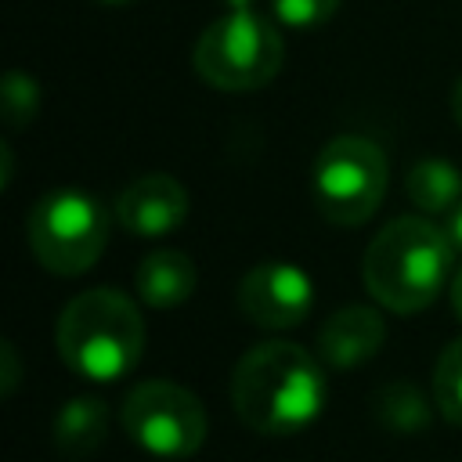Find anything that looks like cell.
I'll list each match as a JSON object with an SVG mask.
<instances>
[{
	"mask_svg": "<svg viewBox=\"0 0 462 462\" xmlns=\"http://www.w3.org/2000/svg\"><path fill=\"white\" fill-rule=\"evenodd\" d=\"M321 361L289 339L249 346L231 372V404L238 419L267 437L307 430L325 408Z\"/></svg>",
	"mask_w": 462,
	"mask_h": 462,
	"instance_id": "cell-1",
	"label": "cell"
},
{
	"mask_svg": "<svg viewBox=\"0 0 462 462\" xmlns=\"http://www.w3.org/2000/svg\"><path fill=\"white\" fill-rule=\"evenodd\" d=\"M455 249L426 217H397L365 249L361 278L372 300L393 314L426 310L444 285H451Z\"/></svg>",
	"mask_w": 462,
	"mask_h": 462,
	"instance_id": "cell-2",
	"label": "cell"
},
{
	"mask_svg": "<svg viewBox=\"0 0 462 462\" xmlns=\"http://www.w3.org/2000/svg\"><path fill=\"white\" fill-rule=\"evenodd\" d=\"M54 343L76 375L90 383H112L137 368L144 354V318L126 292L105 285L87 289L58 314Z\"/></svg>",
	"mask_w": 462,
	"mask_h": 462,
	"instance_id": "cell-3",
	"label": "cell"
},
{
	"mask_svg": "<svg viewBox=\"0 0 462 462\" xmlns=\"http://www.w3.org/2000/svg\"><path fill=\"white\" fill-rule=\"evenodd\" d=\"M285 58L282 32L256 11H227L195 40L191 65L217 90H260Z\"/></svg>",
	"mask_w": 462,
	"mask_h": 462,
	"instance_id": "cell-4",
	"label": "cell"
},
{
	"mask_svg": "<svg viewBox=\"0 0 462 462\" xmlns=\"http://www.w3.org/2000/svg\"><path fill=\"white\" fill-rule=\"evenodd\" d=\"M108 209L90 191L58 188L36 199L29 209V249L32 256L61 278H76L97 263L108 245Z\"/></svg>",
	"mask_w": 462,
	"mask_h": 462,
	"instance_id": "cell-5",
	"label": "cell"
},
{
	"mask_svg": "<svg viewBox=\"0 0 462 462\" xmlns=\"http://www.w3.org/2000/svg\"><path fill=\"white\" fill-rule=\"evenodd\" d=\"M386 180L390 162L383 148L361 134H339L314 159L310 195L328 224L357 227L383 206Z\"/></svg>",
	"mask_w": 462,
	"mask_h": 462,
	"instance_id": "cell-6",
	"label": "cell"
},
{
	"mask_svg": "<svg viewBox=\"0 0 462 462\" xmlns=\"http://www.w3.org/2000/svg\"><path fill=\"white\" fill-rule=\"evenodd\" d=\"M126 437L155 458H191L206 444V408L202 401L170 379L137 383L119 408Z\"/></svg>",
	"mask_w": 462,
	"mask_h": 462,
	"instance_id": "cell-7",
	"label": "cell"
},
{
	"mask_svg": "<svg viewBox=\"0 0 462 462\" xmlns=\"http://www.w3.org/2000/svg\"><path fill=\"white\" fill-rule=\"evenodd\" d=\"M314 307V285L303 267L285 260H263L238 282V310L271 332L300 325Z\"/></svg>",
	"mask_w": 462,
	"mask_h": 462,
	"instance_id": "cell-8",
	"label": "cell"
},
{
	"mask_svg": "<svg viewBox=\"0 0 462 462\" xmlns=\"http://www.w3.org/2000/svg\"><path fill=\"white\" fill-rule=\"evenodd\" d=\"M188 217V191L170 173H141L116 199V220L134 238H162Z\"/></svg>",
	"mask_w": 462,
	"mask_h": 462,
	"instance_id": "cell-9",
	"label": "cell"
},
{
	"mask_svg": "<svg viewBox=\"0 0 462 462\" xmlns=\"http://www.w3.org/2000/svg\"><path fill=\"white\" fill-rule=\"evenodd\" d=\"M386 343V321L375 307L346 303L318 328V357L328 368H361Z\"/></svg>",
	"mask_w": 462,
	"mask_h": 462,
	"instance_id": "cell-10",
	"label": "cell"
},
{
	"mask_svg": "<svg viewBox=\"0 0 462 462\" xmlns=\"http://www.w3.org/2000/svg\"><path fill=\"white\" fill-rule=\"evenodd\" d=\"M134 285L148 307L170 310V307H180L184 300H191V292L199 285V271L184 249H155L137 263Z\"/></svg>",
	"mask_w": 462,
	"mask_h": 462,
	"instance_id": "cell-11",
	"label": "cell"
},
{
	"mask_svg": "<svg viewBox=\"0 0 462 462\" xmlns=\"http://www.w3.org/2000/svg\"><path fill=\"white\" fill-rule=\"evenodd\" d=\"M108 437V404L94 393H79L72 401H65L54 411L51 422V440L54 451L65 458H87L94 455Z\"/></svg>",
	"mask_w": 462,
	"mask_h": 462,
	"instance_id": "cell-12",
	"label": "cell"
},
{
	"mask_svg": "<svg viewBox=\"0 0 462 462\" xmlns=\"http://www.w3.org/2000/svg\"><path fill=\"white\" fill-rule=\"evenodd\" d=\"M404 191L415 209L430 217H448L462 202V170L448 159H419L404 177Z\"/></svg>",
	"mask_w": 462,
	"mask_h": 462,
	"instance_id": "cell-13",
	"label": "cell"
},
{
	"mask_svg": "<svg viewBox=\"0 0 462 462\" xmlns=\"http://www.w3.org/2000/svg\"><path fill=\"white\" fill-rule=\"evenodd\" d=\"M372 415L390 433H419L433 419L430 397L415 383H404V379H393V383L379 386V393L372 397Z\"/></svg>",
	"mask_w": 462,
	"mask_h": 462,
	"instance_id": "cell-14",
	"label": "cell"
},
{
	"mask_svg": "<svg viewBox=\"0 0 462 462\" xmlns=\"http://www.w3.org/2000/svg\"><path fill=\"white\" fill-rule=\"evenodd\" d=\"M433 404L451 426H462V336L451 339L433 365Z\"/></svg>",
	"mask_w": 462,
	"mask_h": 462,
	"instance_id": "cell-15",
	"label": "cell"
},
{
	"mask_svg": "<svg viewBox=\"0 0 462 462\" xmlns=\"http://www.w3.org/2000/svg\"><path fill=\"white\" fill-rule=\"evenodd\" d=\"M0 105H4V123L11 130H22L36 119L40 112V87L29 72H7L0 87Z\"/></svg>",
	"mask_w": 462,
	"mask_h": 462,
	"instance_id": "cell-16",
	"label": "cell"
},
{
	"mask_svg": "<svg viewBox=\"0 0 462 462\" xmlns=\"http://www.w3.org/2000/svg\"><path fill=\"white\" fill-rule=\"evenodd\" d=\"M339 0H271L274 22L285 29H318L336 14Z\"/></svg>",
	"mask_w": 462,
	"mask_h": 462,
	"instance_id": "cell-17",
	"label": "cell"
},
{
	"mask_svg": "<svg viewBox=\"0 0 462 462\" xmlns=\"http://www.w3.org/2000/svg\"><path fill=\"white\" fill-rule=\"evenodd\" d=\"M444 235H448L451 249H455V253H462V202L444 217Z\"/></svg>",
	"mask_w": 462,
	"mask_h": 462,
	"instance_id": "cell-18",
	"label": "cell"
},
{
	"mask_svg": "<svg viewBox=\"0 0 462 462\" xmlns=\"http://www.w3.org/2000/svg\"><path fill=\"white\" fill-rule=\"evenodd\" d=\"M4 365H7V379H4V393L11 397L14 393V379H18V357H14V346L4 343Z\"/></svg>",
	"mask_w": 462,
	"mask_h": 462,
	"instance_id": "cell-19",
	"label": "cell"
},
{
	"mask_svg": "<svg viewBox=\"0 0 462 462\" xmlns=\"http://www.w3.org/2000/svg\"><path fill=\"white\" fill-rule=\"evenodd\" d=\"M448 292H451V310H455V318L462 321V267L451 274V285H448Z\"/></svg>",
	"mask_w": 462,
	"mask_h": 462,
	"instance_id": "cell-20",
	"label": "cell"
},
{
	"mask_svg": "<svg viewBox=\"0 0 462 462\" xmlns=\"http://www.w3.org/2000/svg\"><path fill=\"white\" fill-rule=\"evenodd\" d=\"M451 112H455V123L462 126V79H458L455 90H451Z\"/></svg>",
	"mask_w": 462,
	"mask_h": 462,
	"instance_id": "cell-21",
	"label": "cell"
},
{
	"mask_svg": "<svg viewBox=\"0 0 462 462\" xmlns=\"http://www.w3.org/2000/svg\"><path fill=\"white\" fill-rule=\"evenodd\" d=\"M227 11H253V0H224Z\"/></svg>",
	"mask_w": 462,
	"mask_h": 462,
	"instance_id": "cell-22",
	"label": "cell"
},
{
	"mask_svg": "<svg viewBox=\"0 0 462 462\" xmlns=\"http://www.w3.org/2000/svg\"><path fill=\"white\" fill-rule=\"evenodd\" d=\"M97 4H105V7H123V4H134V0H97Z\"/></svg>",
	"mask_w": 462,
	"mask_h": 462,
	"instance_id": "cell-23",
	"label": "cell"
}]
</instances>
